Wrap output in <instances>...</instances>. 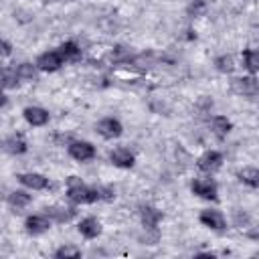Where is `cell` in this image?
I'll list each match as a JSON object with an SVG mask.
<instances>
[{
    "label": "cell",
    "mask_w": 259,
    "mask_h": 259,
    "mask_svg": "<svg viewBox=\"0 0 259 259\" xmlns=\"http://www.w3.org/2000/svg\"><path fill=\"white\" fill-rule=\"evenodd\" d=\"M67 198L73 204H91L99 200V186H85L81 178L69 176L67 178Z\"/></svg>",
    "instance_id": "1"
},
{
    "label": "cell",
    "mask_w": 259,
    "mask_h": 259,
    "mask_svg": "<svg viewBox=\"0 0 259 259\" xmlns=\"http://www.w3.org/2000/svg\"><path fill=\"white\" fill-rule=\"evenodd\" d=\"M67 152H69V156H71L73 160H77V162H87V160H93V158H95V148H93V144L83 142V140L71 142L69 148H67Z\"/></svg>",
    "instance_id": "2"
},
{
    "label": "cell",
    "mask_w": 259,
    "mask_h": 259,
    "mask_svg": "<svg viewBox=\"0 0 259 259\" xmlns=\"http://www.w3.org/2000/svg\"><path fill=\"white\" fill-rule=\"evenodd\" d=\"M231 89L237 95L253 97V95H257V79L253 75H249V77H235L231 81Z\"/></svg>",
    "instance_id": "3"
},
{
    "label": "cell",
    "mask_w": 259,
    "mask_h": 259,
    "mask_svg": "<svg viewBox=\"0 0 259 259\" xmlns=\"http://www.w3.org/2000/svg\"><path fill=\"white\" fill-rule=\"evenodd\" d=\"M34 65H36L38 71L53 73V71H57V69L63 65V57L59 55V51H47V53L38 55V59H36Z\"/></svg>",
    "instance_id": "4"
},
{
    "label": "cell",
    "mask_w": 259,
    "mask_h": 259,
    "mask_svg": "<svg viewBox=\"0 0 259 259\" xmlns=\"http://www.w3.org/2000/svg\"><path fill=\"white\" fill-rule=\"evenodd\" d=\"M198 219H200V223H202L204 227H208V229H212V231H223V229L227 227L225 214H223L221 210H217V208H206V210H202Z\"/></svg>",
    "instance_id": "5"
},
{
    "label": "cell",
    "mask_w": 259,
    "mask_h": 259,
    "mask_svg": "<svg viewBox=\"0 0 259 259\" xmlns=\"http://www.w3.org/2000/svg\"><path fill=\"white\" fill-rule=\"evenodd\" d=\"M121 132H123V127H121V123H119L115 117H103V119H99V123H97V134H99L101 138H105V140L119 138Z\"/></svg>",
    "instance_id": "6"
},
{
    "label": "cell",
    "mask_w": 259,
    "mask_h": 259,
    "mask_svg": "<svg viewBox=\"0 0 259 259\" xmlns=\"http://www.w3.org/2000/svg\"><path fill=\"white\" fill-rule=\"evenodd\" d=\"M190 190H192L196 196L206 198V200H214V198H217V184H214L212 180H206V178H196V180H192Z\"/></svg>",
    "instance_id": "7"
},
{
    "label": "cell",
    "mask_w": 259,
    "mask_h": 259,
    "mask_svg": "<svg viewBox=\"0 0 259 259\" xmlns=\"http://www.w3.org/2000/svg\"><path fill=\"white\" fill-rule=\"evenodd\" d=\"M196 164H198V168L202 172H214V170H219L223 166V154L217 152V150H208L198 158Z\"/></svg>",
    "instance_id": "8"
},
{
    "label": "cell",
    "mask_w": 259,
    "mask_h": 259,
    "mask_svg": "<svg viewBox=\"0 0 259 259\" xmlns=\"http://www.w3.org/2000/svg\"><path fill=\"white\" fill-rule=\"evenodd\" d=\"M24 227H26L28 233L40 235V233H45V231L51 229V219H49L45 212H42V214H30V217L24 221Z\"/></svg>",
    "instance_id": "9"
},
{
    "label": "cell",
    "mask_w": 259,
    "mask_h": 259,
    "mask_svg": "<svg viewBox=\"0 0 259 259\" xmlns=\"http://www.w3.org/2000/svg\"><path fill=\"white\" fill-rule=\"evenodd\" d=\"M18 180H20L22 186H26V188H30V190H45V188L49 186V178L42 176V174H38V172L20 174Z\"/></svg>",
    "instance_id": "10"
},
{
    "label": "cell",
    "mask_w": 259,
    "mask_h": 259,
    "mask_svg": "<svg viewBox=\"0 0 259 259\" xmlns=\"http://www.w3.org/2000/svg\"><path fill=\"white\" fill-rule=\"evenodd\" d=\"M45 214L51 219V223H69L75 217V208L55 204V206H47L45 208Z\"/></svg>",
    "instance_id": "11"
},
{
    "label": "cell",
    "mask_w": 259,
    "mask_h": 259,
    "mask_svg": "<svg viewBox=\"0 0 259 259\" xmlns=\"http://www.w3.org/2000/svg\"><path fill=\"white\" fill-rule=\"evenodd\" d=\"M109 160H111V164L117 166V168H132L134 162H136L134 154H132L130 150H125V148H115V150H111V152H109Z\"/></svg>",
    "instance_id": "12"
},
{
    "label": "cell",
    "mask_w": 259,
    "mask_h": 259,
    "mask_svg": "<svg viewBox=\"0 0 259 259\" xmlns=\"http://www.w3.org/2000/svg\"><path fill=\"white\" fill-rule=\"evenodd\" d=\"M79 233L85 237V239H97L101 235V223L95 219V217H87L83 219L79 225H77Z\"/></svg>",
    "instance_id": "13"
},
{
    "label": "cell",
    "mask_w": 259,
    "mask_h": 259,
    "mask_svg": "<svg viewBox=\"0 0 259 259\" xmlns=\"http://www.w3.org/2000/svg\"><path fill=\"white\" fill-rule=\"evenodd\" d=\"M22 115H24V119H26L30 125H34V127L45 125V123L49 121V111L42 109V107H36V105L26 107V109L22 111Z\"/></svg>",
    "instance_id": "14"
},
{
    "label": "cell",
    "mask_w": 259,
    "mask_h": 259,
    "mask_svg": "<svg viewBox=\"0 0 259 259\" xmlns=\"http://www.w3.org/2000/svg\"><path fill=\"white\" fill-rule=\"evenodd\" d=\"M140 217H142L144 229H156L158 223L162 221V212H160L158 208L150 206V204H144V206L140 208Z\"/></svg>",
    "instance_id": "15"
},
{
    "label": "cell",
    "mask_w": 259,
    "mask_h": 259,
    "mask_svg": "<svg viewBox=\"0 0 259 259\" xmlns=\"http://www.w3.org/2000/svg\"><path fill=\"white\" fill-rule=\"evenodd\" d=\"M59 55L63 57V61H79L81 57V49L77 47V42L73 40H67L59 47Z\"/></svg>",
    "instance_id": "16"
},
{
    "label": "cell",
    "mask_w": 259,
    "mask_h": 259,
    "mask_svg": "<svg viewBox=\"0 0 259 259\" xmlns=\"http://www.w3.org/2000/svg\"><path fill=\"white\" fill-rule=\"evenodd\" d=\"M237 176H239V180H241L243 184H247V186H251V188H257V186H259V170L253 168V166L243 168Z\"/></svg>",
    "instance_id": "17"
},
{
    "label": "cell",
    "mask_w": 259,
    "mask_h": 259,
    "mask_svg": "<svg viewBox=\"0 0 259 259\" xmlns=\"http://www.w3.org/2000/svg\"><path fill=\"white\" fill-rule=\"evenodd\" d=\"M30 200H32V196L26 190H14L8 194V204L12 208H24L26 204H30Z\"/></svg>",
    "instance_id": "18"
},
{
    "label": "cell",
    "mask_w": 259,
    "mask_h": 259,
    "mask_svg": "<svg viewBox=\"0 0 259 259\" xmlns=\"http://www.w3.org/2000/svg\"><path fill=\"white\" fill-rule=\"evenodd\" d=\"M4 148L10 152V154H24L26 150H28V146H26V142H24V138L22 136H10L6 142H4Z\"/></svg>",
    "instance_id": "19"
},
{
    "label": "cell",
    "mask_w": 259,
    "mask_h": 259,
    "mask_svg": "<svg viewBox=\"0 0 259 259\" xmlns=\"http://www.w3.org/2000/svg\"><path fill=\"white\" fill-rule=\"evenodd\" d=\"M243 65L251 75H255L259 71V53L255 49H247L243 53Z\"/></svg>",
    "instance_id": "20"
},
{
    "label": "cell",
    "mask_w": 259,
    "mask_h": 259,
    "mask_svg": "<svg viewBox=\"0 0 259 259\" xmlns=\"http://www.w3.org/2000/svg\"><path fill=\"white\" fill-rule=\"evenodd\" d=\"M14 71H16L18 81H34L38 69H36V65H32V63H20Z\"/></svg>",
    "instance_id": "21"
},
{
    "label": "cell",
    "mask_w": 259,
    "mask_h": 259,
    "mask_svg": "<svg viewBox=\"0 0 259 259\" xmlns=\"http://www.w3.org/2000/svg\"><path fill=\"white\" fill-rule=\"evenodd\" d=\"M231 127H233V123H231V119H227L225 115H214V117H212V132H214L219 138H225V136L231 132Z\"/></svg>",
    "instance_id": "22"
},
{
    "label": "cell",
    "mask_w": 259,
    "mask_h": 259,
    "mask_svg": "<svg viewBox=\"0 0 259 259\" xmlns=\"http://www.w3.org/2000/svg\"><path fill=\"white\" fill-rule=\"evenodd\" d=\"M55 257L57 259H77V257H81V249L75 245H63L55 251Z\"/></svg>",
    "instance_id": "23"
},
{
    "label": "cell",
    "mask_w": 259,
    "mask_h": 259,
    "mask_svg": "<svg viewBox=\"0 0 259 259\" xmlns=\"http://www.w3.org/2000/svg\"><path fill=\"white\" fill-rule=\"evenodd\" d=\"M18 77L14 69H0V89L2 87H16Z\"/></svg>",
    "instance_id": "24"
},
{
    "label": "cell",
    "mask_w": 259,
    "mask_h": 259,
    "mask_svg": "<svg viewBox=\"0 0 259 259\" xmlns=\"http://www.w3.org/2000/svg\"><path fill=\"white\" fill-rule=\"evenodd\" d=\"M214 67H217L221 73H231V71L235 69V59H233L231 55H221V57H217Z\"/></svg>",
    "instance_id": "25"
},
{
    "label": "cell",
    "mask_w": 259,
    "mask_h": 259,
    "mask_svg": "<svg viewBox=\"0 0 259 259\" xmlns=\"http://www.w3.org/2000/svg\"><path fill=\"white\" fill-rule=\"evenodd\" d=\"M204 8H206V4H204V0H194L190 6H188V16H198L200 12H204Z\"/></svg>",
    "instance_id": "26"
},
{
    "label": "cell",
    "mask_w": 259,
    "mask_h": 259,
    "mask_svg": "<svg viewBox=\"0 0 259 259\" xmlns=\"http://www.w3.org/2000/svg\"><path fill=\"white\" fill-rule=\"evenodd\" d=\"M115 192L111 186H99V200H113Z\"/></svg>",
    "instance_id": "27"
},
{
    "label": "cell",
    "mask_w": 259,
    "mask_h": 259,
    "mask_svg": "<svg viewBox=\"0 0 259 259\" xmlns=\"http://www.w3.org/2000/svg\"><path fill=\"white\" fill-rule=\"evenodd\" d=\"M10 53H12L10 42H6V40H2V38H0V59H2V57H8Z\"/></svg>",
    "instance_id": "28"
},
{
    "label": "cell",
    "mask_w": 259,
    "mask_h": 259,
    "mask_svg": "<svg viewBox=\"0 0 259 259\" xmlns=\"http://www.w3.org/2000/svg\"><path fill=\"white\" fill-rule=\"evenodd\" d=\"M6 101H8V99H6V95H4V91L0 89V107H2V105H6Z\"/></svg>",
    "instance_id": "29"
}]
</instances>
